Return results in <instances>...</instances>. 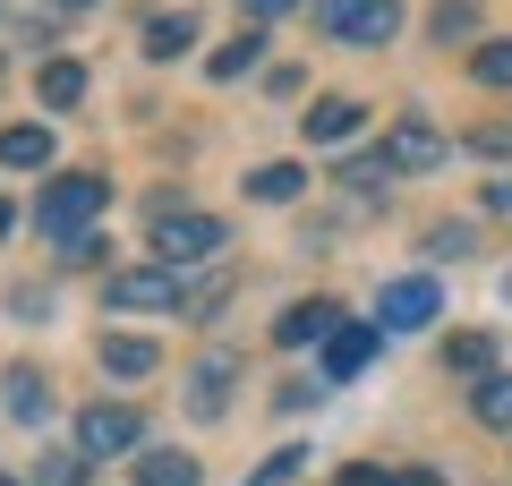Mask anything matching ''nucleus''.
Instances as JSON below:
<instances>
[{
  "label": "nucleus",
  "mask_w": 512,
  "mask_h": 486,
  "mask_svg": "<svg viewBox=\"0 0 512 486\" xmlns=\"http://www.w3.org/2000/svg\"><path fill=\"white\" fill-rule=\"evenodd\" d=\"M436 316H444V290L427 282V273L376 290V333H419V324H436Z\"/></svg>",
  "instance_id": "39448f33"
},
{
  "label": "nucleus",
  "mask_w": 512,
  "mask_h": 486,
  "mask_svg": "<svg viewBox=\"0 0 512 486\" xmlns=\"http://www.w3.org/2000/svg\"><path fill=\"white\" fill-rule=\"evenodd\" d=\"M316 26L333 43H359V52H384L402 35V0H316Z\"/></svg>",
  "instance_id": "7ed1b4c3"
},
{
  "label": "nucleus",
  "mask_w": 512,
  "mask_h": 486,
  "mask_svg": "<svg viewBox=\"0 0 512 486\" xmlns=\"http://www.w3.org/2000/svg\"><path fill=\"white\" fill-rule=\"evenodd\" d=\"M222 248H231V231H222L214 214H188V205H154V256H163L171 273L205 265V256H222Z\"/></svg>",
  "instance_id": "f03ea898"
},
{
  "label": "nucleus",
  "mask_w": 512,
  "mask_h": 486,
  "mask_svg": "<svg viewBox=\"0 0 512 486\" xmlns=\"http://www.w3.org/2000/svg\"><path fill=\"white\" fill-rule=\"evenodd\" d=\"M470 410H478V427H495V435H512V367H495V376H478V393H470Z\"/></svg>",
  "instance_id": "2eb2a0df"
},
{
  "label": "nucleus",
  "mask_w": 512,
  "mask_h": 486,
  "mask_svg": "<svg viewBox=\"0 0 512 486\" xmlns=\"http://www.w3.org/2000/svg\"><path fill=\"white\" fill-rule=\"evenodd\" d=\"M137 486H197V461L188 452H146L137 461Z\"/></svg>",
  "instance_id": "412c9836"
},
{
  "label": "nucleus",
  "mask_w": 512,
  "mask_h": 486,
  "mask_svg": "<svg viewBox=\"0 0 512 486\" xmlns=\"http://www.w3.org/2000/svg\"><path fill=\"white\" fill-rule=\"evenodd\" d=\"M137 435H146V418L128 410V401H94V410L77 418V452H86V461H103V452H137Z\"/></svg>",
  "instance_id": "423d86ee"
},
{
  "label": "nucleus",
  "mask_w": 512,
  "mask_h": 486,
  "mask_svg": "<svg viewBox=\"0 0 512 486\" xmlns=\"http://www.w3.org/2000/svg\"><path fill=\"white\" fill-rule=\"evenodd\" d=\"M35 486H86V452H43V461H35Z\"/></svg>",
  "instance_id": "4be33fe9"
},
{
  "label": "nucleus",
  "mask_w": 512,
  "mask_h": 486,
  "mask_svg": "<svg viewBox=\"0 0 512 486\" xmlns=\"http://www.w3.org/2000/svg\"><path fill=\"white\" fill-rule=\"evenodd\" d=\"M402 486H444V478H436V469H402Z\"/></svg>",
  "instance_id": "c756f323"
},
{
  "label": "nucleus",
  "mask_w": 512,
  "mask_h": 486,
  "mask_svg": "<svg viewBox=\"0 0 512 486\" xmlns=\"http://www.w3.org/2000/svg\"><path fill=\"white\" fill-rule=\"evenodd\" d=\"M103 367H111V376H154L163 350H154L146 333H103Z\"/></svg>",
  "instance_id": "4468645a"
},
{
  "label": "nucleus",
  "mask_w": 512,
  "mask_h": 486,
  "mask_svg": "<svg viewBox=\"0 0 512 486\" xmlns=\"http://www.w3.org/2000/svg\"><path fill=\"white\" fill-rule=\"evenodd\" d=\"M248 18H282V9H308V0H239Z\"/></svg>",
  "instance_id": "cd10ccee"
},
{
  "label": "nucleus",
  "mask_w": 512,
  "mask_h": 486,
  "mask_svg": "<svg viewBox=\"0 0 512 486\" xmlns=\"http://www.w3.org/2000/svg\"><path fill=\"white\" fill-rule=\"evenodd\" d=\"M359 120H367V103H350V94H325V103H316L299 128H308V145H350V137H359Z\"/></svg>",
  "instance_id": "9d476101"
},
{
  "label": "nucleus",
  "mask_w": 512,
  "mask_h": 486,
  "mask_svg": "<svg viewBox=\"0 0 512 486\" xmlns=\"http://www.w3.org/2000/svg\"><path fill=\"white\" fill-rule=\"evenodd\" d=\"M478 205H487V214H512V180H487V197H478Z\"/></svg>",
  "instance_id": "c85d7f7f"
},
{
  "label": "nucleus",
  "mask_w": 512,
  "mask_h": 486,
  "mask_svg": "<svg viewBox=\"0 0 512 486\" xmlns=\"http://www.w3.org/2000/svg\"><path fill=\"white\" fill-rule=\"evenodd\" d=\"M333 324H342V307H333V299H299V307H282L274 342L282 350H308V342H333Z\"/></svg>",
  "instance_id": "1a4fd4ad"
},
{
  "label": "nucleus",
  "mask_w": 512,
  "mask_h": 486,
  "mask_svg": "<svg viewBox=\"0 0 512 486\" xmlns=\"http://www.w3.org/2000/svg\"><path fill=\"white\" fill-rule=\"evenodd\" d=\"M342 486H402V478H393V469H367V461H350V469H342Z\"/></svg>",
  "instance_id": "a878e982"
},
{
  "label": "nucleus",
  "mask_w": 512,
  "mask_h": 486,
  "mask_svg": "<svg viewBox=\"0 0 512 486\" xmlns=\"http://www.w3.org/2000/svg\"><path fill=\"white\" fill-rule=\"evenodd\" d=\"M470 145H478V154H512V128H478Z\"/></svg>",
  "instance_id": "bb28decb"
},
{
  "label": "nucleus",
  "mask_w": 512,
  "mask_h": 486,
  "mask_svg": "<svg viewBox=\"0 0 512 486\" xmlns=\"http://www.w3.org/2000/svg\"><path fill=\"white\" fill-rule=\"evenodd\" d=\"M0 162H9V171H43V162H52V128H43V120L0 128Z\"/></svg>",
  "instance_id": "f8f14e48"
},
{
  "label": "nucleus",
  "mask_w": 512,
  "mask_h": 486,
  "mask_svg": "<svg viewBox=\"0 0 512 486\" xmlns=\"http://www.w3.org/2000/svg\"><path fill=\"white\" fill-rule=\"evenodd\" d=\"M444 367H461V376H495V333H453V342H444Z\"/></svg>",
  "instance_id": "aec40b11"
},
{
  "label": "nucleus",
  "mask_w": 512,
  "mask_h": 486,
  "mask_svg": "<svg viewBox=\"0 0 512 486\" xmlns=\"http://www.w3.org/2000/svg\"><path fill=\"white\" fill-rule=\"evenodd\" d=\"M103 299L120 316H154V307H188V282L171 265H120V273H103Z\"/></svg>",
  "instance_id": "20e7f679"
},
{
  "label": "nucleus",
  "mask_w": 512,
  "mask_h": 486,
  "mask_svg": "<svg viewBox=\"0 0 512 486\" xmlns=\"http://www.w3.org/2000/svg\"><path fill=\"white\" fill-rule=\"evenodd\" d=\"M256 52H265V35H256V26H239V35H231V43H222V52H214V60H205V69H214V77H222V86H231V77H248V69H256Z\"/></svg>",
  "instance_id": "6ab92c4d"
},
{
  "label": "nucleus",
  "mask_w": 512,
  "mask_h": 486,
  "mask_svg": "<svg viewBox=\"0 0 512 486\" xmlns=\"http://www.w3.org/2000/svg\"><path fill=\"white\" fill-rule=\"evenodd\" d=\"M393 171H436L444 162V128H427V120H393V137L376 145Z\"/></svg>",
  "instance_id": "0eeeda50"
},
{
  "label": "nucleus",
  "mask_w": 512,
  "mask_h": 486,
  "mask_svg": "<svg viewBox=\"0 0 512 486\" xmlns=\"http://www.w3.org/2000/svg\"><path fill=\"white\" fill-rule=\"evenodd\" d=\"M52 9H69V18H77V9H94V0H52Z\"/></svg>",
  "instance_id": "7c9ffc66"
},
{
  "label": "nucleus",
  "mask_w": 512,
  "mask_h": 486,
  "mask_svg": "<svg viewBox=\"0 0 512 486\" xmlns=\"http://www.w3.org/2000/svg\"><path fill=\"white\" fill-rule=\"evenodd\" d=\"M299 469H308V452H299V444H282V452H274V461L256 469V486H291V478H299Z\"/></svg>",
  "instance_id": "b1692460"
},
{
  "label": "nucleus",
  "mask_w": 512,
  "mask_h": 486,
  "mask_svg": "<svg viewBox=\"0 0 512 486\" xmlns=\"http://www.w3.org/2000/svg\"><path fill=\"white\" fill-rule=\"evenodd\" d=\"M299 188H308V171H299V162H265V171L248 180V197H256V205H291Z\"/></svg>",
  "instance_id": "f3484780"
},
{
  "label": "nucleus",
  "mask_w": 512,
  "mask_h": 486,
  "mask_svg": "<svg viewBox=\"0 0 512 486\" xmlns=\"http://www.w3.org/2000/svg\"><path fill=\"white\" fill-rule=\"evenodd\" d=\"M444 35H470V0H436V43Z\"/></svg>",
  "instance_id": "393cba45"
},
{
  "label": "nucleus",
  "mask_w": 512,
  "mask_h": 486,
  "mask_svg": "<svg viewBox=\"0 0 512 486\" xmlns=\"http://www.w3.org/2000/svg\"><path fill=\"white\" fill-rule=\"evenodd\" d=\"M231 384H239V359H231V350L197 359V376H188V410H197V418H222V410H231Z\"/></svg>",
  "instance_id": "6e6552de"
},
{
  "label": "nucleus",
  "mask_w": 512,
  "mask_h": 486,
  "mask_svg": "<svg viewBox=\"0 0 512 486\" xmlns=\"http://www.w3.org/2000/svg\"><path fill=\"white\" fill-rule=\"evenodd\" d=\"M188 43H197V18H188V9H171V18L146 26V60H180Z\"/></svg>",
  "instance_id": "dca6fc26"
},
{
  "label": "nucleus",
  "mask_w": 512,
  "mask_h": 486,
  "mask_svg": "<svg viewBox=\"0 0 512 486\" xmlns=\"http://www.w3.org/2000/svg\"><path fill=\"white\" fill-rule=\"evenodd\" d=\"M470 77H478V86H512V43H478V52H470Z\"/></svg>",
  "instance_id": "5701e85b"
},
{
  "label": "nucleus",
  "mask_w": 512,
  "mask_h": 486,
  "mask_svg": "<svg viewBox=\"0 0 512 486\" xmlns=\"http://www.w3.org/2000/svg\"><path fill=\"white\" fill-rule=\"evenodd\" d=\"M103 197H111V188L94 180V171H60V180L35 197V231L60 239V248H77V239H86V222L103 214Z\"/></svg>",
  "instance_id": "f257e3e1"
},
{
  "label": "nucleus",
  "mask_w": 512,
  "mask_h": 486,
  "mask_svg": "<svg viewBox=\"0 0 512 486\" xmlns=\"http://www.w3.org/2000/svg\"><path fill=\"white\" fill-rule=\"evenodd\" d=\"M35 94H43V111H77L86 103V60H43Z\"/></svg>",
  "instance_id": "ddd939ff"
},
{
  "label": "nucleus",
  "mask_w": 512,
  "mask_h": 486,
  "mask_svg": "<svg viewBox=\"0 0 512 486\" xmlns=\"http://www.w3.org/2000/svg\"><path fill=\"white\" fill-rule=\"evenodd\" d=\"M0 486H18V478H0Z\"/></svg>",
  "instance_id": "473e14b6"
},
{
  "label": "nucleus",
  "mask_w": 512,
  "mask_h": 486,
  "mask_svg": "<svg viewBox=\"0 0 512 486\" xmlns=\"http://www.w3.org/2000/svg\"><path fill=\"white\" fill-rule=\"evenodd\" d=\"M9 222H18V214H9V197H0V231H9Z\"/></svg>",
  "instance_id": "2f4dec72"
},
{
  "label": "nucleus",
  "mask_w": 512,
  "mask_h": 486,
  "mask_svg": "<svg viewBox=\"0 0 512 486\" xmlns=\"http://www.w3.org/2000/svg\"><path fill=\"white\" fill-rule=\"evenodd\" d=\"M376 359V324H333V342H325V376H359V367Z\"/></svg>",
  "instance_id": "9b49d317"
},
{
  "label": "nucleus",
  "mask_w": 512,
  "mask_h": 486,
  "mask_svg": "<svg viewBox=\"0 0 512 486\" xmlns=\"http://www.w3.org/2000/svg\"><path fill=\"white\" fill-rule=\"evenodd\" d=\"M43 410H52V384H43L35 367H9V418H26V427H35Z\"/></svg>",
  "instance_id": "a211bd4d"
}]
</instances>
